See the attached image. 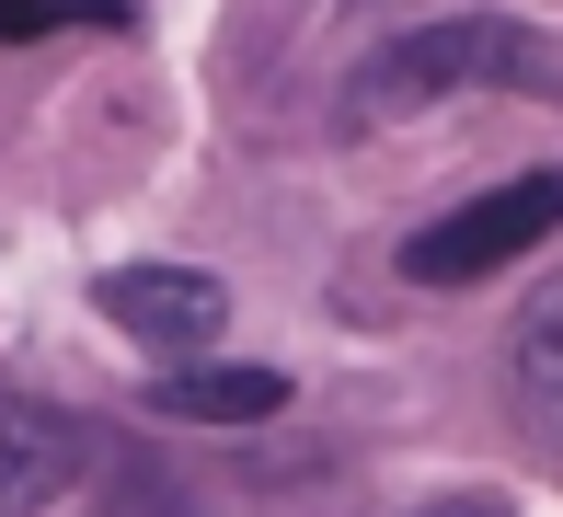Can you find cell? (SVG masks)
<instances>
[{
	"instance_id": "3",
	"label": "cell",
	"mask_w": 563,
	"mask_h": 517,
	"mask_svg": "<svg viewBox=\"0 0 563 517\" xmlns=\"http://www.w3.org/2000/svg\"><path fill=\"white\" fill-rule=\"evenodd\" d=\"M92 310L115 333H139V345H162V356H196V345H219L230 288L196 276V265H115V276H92Z\"/></svg>"
},
{
	"instance_id": "4",
	"label": "cell",
	"mask_w": 563,
	"mask_h": 517,
	"mask_svg": "<svg viewBox=\"0 0 563 517\" xmlns=\"http://www.w3.org/2000/svg\"><path fill=\"white\" fill-rule=\"evenodd\" d=\"M69 483H81V426H69L58 403H35V392L0 380V517L58 506Z\"/></svg>"
},
{
	"instance_id": "7",
	"label": "cell",
	"mask_w": 563,
	"mask_h": 517,
	"mask_svg": "<svg viewBox=\"0 0 563 517\" xmlns=\"http://www.w3.org/2000/svg\"><path fill=\"white\" fill-rule=\"evenodd\" d=\"M69 12L126 23V0H0V35H46V23H69Z\"/></svg>"
},
{
	"instance_id": "5",
	"label": "cell",
	"mask_w": 563,
	"mask_h": 517,
	"mask_svg": "<svg viewBox=\"0 0 563 517\" xmlns=\"http://www.w3.org/2000/svg\"><path fill=\"white\" fill-rule=\"evenodd\" d=\"M150 403H162L173 426H253V414L288 403V369H162Z\"/></svg>"
},
{
	"instance_id": "1",
	"label": "cell",
	"mask_w": 563,
	"mask_h": 517,
	"mask_svg": "<svg viewBox=\"0 0 563 517\" xmlns=\"http://www.w3.org/2000/svg\"><path fill=\"white\" fill-rule=\"evenodd\" d=\"M541 69V35L506 12H438L415 23V35L368 46V69H356V127L379 116H415V103H449V92H495V81H529Z\"/></svg>"
},
{
	"instance_id": "6",
	"label": "cell",
	"mask_w": 563,
	"mask_h": 517,
	"mask_svg": "<svg viewBox=\"0 0 563 517\" xmlns=\"http://www.w3.org/2000/svg\"><path fill=\"white\" fill-rule=\"evenodd\" d=\"M506 392H518V414L541 437H563V276L518 310V333H506Z\"/></svg>"
},
{
	"instance_id": "2",
	"label": "cell",
	"mask_w": 563,
	"mask_h": 517,
	"mask_svg": "<svg viewBox=\"0 0 563 517\" xmlns=\"http://www.w3.org/2000/svg\"><path fill=\"white\" fill-rule=\"evenodd\" d=\"M552 230H563V162L518 173V185H495V196H460L449 219H426L415 242H402V276H415V288H472V276L541 253Z\"/></svg>"
},
{
	"instance_id": "8",
	"label": "cell",
	"mask_w": 563,
	"mask_h": 517,
	"mask_svg": "<svg viewBox=\"0 0 563 517\" xmlns=\"http://www.w3.org/2000/svg\"><path fill=\"white\" fill-rule=\"evenodd\" d=\"M415 517H506L495 495H438V506H415Z\"/></svg>"
}]
</instances>
